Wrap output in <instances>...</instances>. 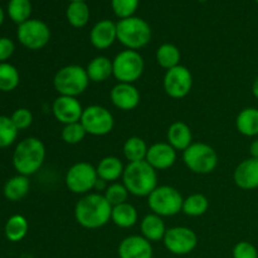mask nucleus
<instances>
[{
	"mask_svg": "<svg viewBox=\"0 0 258 258\" xmlns=\"http://www.w3.org/2000/svg\"><path fill=\"white\" fill-rule=\"evenodd\" d=\"M112 206L103 194L88 193L76 203L75 219L86 229H98L111 221Z\"/></svg>",
	"mask_w": 258,
	"mask_h": 258,
	"instance_id": "obj_1",
	"label": "nucleus"
},
{
	"mask_svg": "<svg viewBox=\"0 0 258 258\" xmlns=\"http://www.w3.org/2000/svg\"><path fill=\"white\" fill-rule=\"evenodd\" d=\"M45 160V146L38 138L20 141L13 153V166L18 174L30 176L42 168Z\"/></svg>",
	"mask_w": 258,
	"mask_h": 258,
	"instance_id": "obj_2",
	"label": "nucleus"
},
{
	"mask_svg": "<svg viewBox=\"0 0 258 258\" xmlns=\"http://www.w3.org/2000/svg\"><path fill=\"white\" fill-rule=\"evenodd\" d=\"M122 183L133 196L149 197L158 186V174L146 160L128 163L123 170Z\"/></svg>",
	"mask_w": 258,
	"mask_h": 258,
	"instance_id": "obj_3",
	"label": "nucleus"
},
{
	"mask_svg": "<svg viewBox=\"0 0 258 258\" xmlns=\"http://www.w3.org/2000/svg\"><path fill=\"white\" fill-rule=\"evenodd\" d=\"M117 40L126 49L139 50L151 40V28L146 20L139 17L120 19L117 23Z\"/></svg>",
	"mask_w": 258,
	"mask_h": 258,
	"instance_id": "obj_4",
	"label": "nucleus"
},
{
	"mask_svg": "<svg viewBox=\"0 0 258 258\" xmlns=\"http://www.w3.org/2000/svg\"><path fill=\"white\" fill-rule=\"evenodd\" d=\"M86 68L78 64H68L59 68L53 78V86L59 96L77 97L82 95L90 85Z\"/></svg>",
	"mask_w": 258,
	"mask_h": 258,
	"instance_id": "obj_5",
	"label": "nucleus"
},
{
	"mask_svg": "<svg viewBox=\"0 0 258 258\" xmlns=\"http://www.w3.org/2000/svg\"><path fill=\"white\" fill-rule=\"evenodd\" d=\"M183 202L180 191L170 185H158L148 197L150 211L160 217H173L180 213Z\"/></svg>",
	"mask_w": 258,
	"mask_h": 258,
	"instance_id": "obj_6",
	"label": "nucleus"
},
{
	"mask_svg": "<svg viewBox=\"0 0 258 258\" xmlns=\"http://www.w3.org/2000/svg\"><path fill=\"white\" fill-rule=\"evenodd\" d=\"M113 77L117 82L135 83L145 70L144 58L138 50L123 49L112 59Z\"/></svg>",
	"mask_w": 258,
	"mask_h": 258,
	"instance_id": "obj_7",
	"label": "nucleus"
},
{
	"mask_svg": "<svg viewBox=\"0 0 258 258\" xmlns=\"http://www.w3.org/2000/svg\"><path fill=\"white\" fill-rule=\"evenodd\" d=\"M183 161L186 168L196 174H209L218 165V155L206 143H193L183 151Z\"/></svg>",
	"mask_w": 258,
	"mask_h": 258,
	"instance_id": "obj_8",
	"label": "nucleus"
},
{
	"mask_svg": "<svg viewBox=\"0 0 258 258\" xmlns=\"http://www.w3.org/2000/svg\"><path fill=\"white\" fill-rule=\"evenodd\" d=\"M66 185L68 190L73 194H86L91 193V190L96 189V184L98 181L97 170L95 166L86 161H80L71 166L66 173Z\"/></svg>",
	"mask_w": 258,
	"mask_h": 258,
	"instance_id": "obj_9",
	"label": "nucleus"
},
{
	"mask_svg": "<svg viewBox=\"0 0 258 258\" xmlns=\"http://www.w3.org/2000/svg\"><path fill=\"white\" fill-rule=\"evenodd\" d=\"M17 38L27 49L39 50L49 43L50 29L43 20L29 19L18 25Z\"/></svg>",
	"mask_w": 258,
	"mask_h": 258,
	"instance_id": "obj_10",
	"label": "nucleus"
},
{
	"mask_svg": "<svg viewBox=\"0 0 258 258\" xmlns=\"http://www.w3.org/2000/svg\"><path fill=\"white\" fill-rule=\"evenodd\" d=\"M81 123L86 133L92 136H105L112 131L115 126L113 115L106 107L100 105H91L83 110Z\"/></svg>",
	"mask_w": 258,
	"mask_h": 258,
	"instance_id": "obj_11",
	"label": "nucleus"
},
{
	"mask_svg": "<svg viewBox=\"0 0 258 258\" xmlns=\"http://www.w3.org/2000/svg\"><path fill=\"white\" fill-rule=\"evenodd\" d=\"M163 242L165 248L170 253L184 256L196 249L198 244V237L196 232L188 227H171L166 229Z\"/></svg>",
	"mask_w": 258,
	"mask_h": 258,
	"instance_id": "obj_12",
	"label": "nucleus"
},
{
	"mask_svg": "<svg viewBox=\"0 0 258 258\" xmlns=\"http://www.w3.org/2000/svg\"><path fill=\"white\" fill-rule=\"evenodd\" d=\"M164 91L169 97L180 100L189 95L193 87V76L185 66H176L166 71L163 81Z\"/></svg>",
	"mask_w": 258,
	"mask_h": 258,
	"instance_id": "obj_13",
	"label": "nucleus"
},
{
	"mask_svg": "<svg viewBox=\"0 0 258 258\" xmlns=\"http://www.w3.org/2000/svg\"><path fill=\"white\" fill-rule=\"evenodd\" d=\"M83 110L85 108L82 107L77 97L70 96H58L52 105L53 116L58 122L63 123V126L81 121Z\"/></svg>",
	"mask_w": 258,
	"mask_h": 258,
	"instance_id": "obj_14",
	"label": "nucleus"
},
{
	"mask_svg": "<svg viewBox=\"0 0 258 258\" xmlns=\"http://www.w3.org/2000/svg\"><path fill=\"white\" fill-rule=\"evenodd\" d=\"M112 105L121 111L135 110L140 103V92L134 83L118 82L110 92Z\"/></svg>",
	"mask_w": 258,
	"mask_h": 258,
	"instance_id": "obj_15",
	"label": "nucleus"
},
{
	"mask_svg": "<svg viewBox=\"0 0 258 258\" xmlns=\"http://www.w3.org/2000/svg\"><path fill=\"white\" fill-rule=\"evenodd\" d=\"M146 161L158 170L170 169L176 161V150L168 143H155L149 146Z\"/></svg>",
	"mask_w": 258,
	"mask_h": 258,
	"instance_id": "obj_16",
	"label": "nucleus"
},
{
	"mask_svg": "<svg viewBox=\"0 0 258 258\" xmlns=\"http://www.w3.org/2000/svg\"><path fill=\"white\" fill-rule=\"evenodd\" d=\"M117 40V24L110 19H102L96 23L90 32V42L96 49L110 48Z\"/></svg>",
	"mask_w": 258,
	"mask_h": 258,
	"instance_id": "obj_17",
	"label": "nucleus"
},
{
	"mask_svg": "<svg viewBox=\"0 0 258 258\" xmlns=\"http://www.w3.org/2000/svg\"><path fill=\"white\" fill-rule=\"evenodd\" d=\"M118 257L120 258H153L151 242L143 236H128L118 244Z\"/></svg>",
	"mask_w": 258,
	"mask_h": 258,
	"instance_id": "obj_18",
	"label": "nucleus"
},
{
	"mask_svg": "<svg viewBox=\"0 0 258 258\" xmlns=\"http://www.w3.org/2000/svg\"><path fill=\"white\" fill-rule=\"evenodd\" d=\"M233 180L243 190H254L258 188V159L249 158L237 165Z\"/></svg>",
	"mask_w": 258,
	"mask_h": 258,
	"instance_id": "obj_19",
	"label": "nucleus"
},
{
	"mask_svg": "<svg viewBox=\"0 0 258 258\" xmlns=\"http://www.w3.org/2000/svg\"><path fill=\"white\" fill-rule=\"evenodd\" d=\"M166 140V143L170 144L176 151H184L193 144V134L185 122L176 121L169 126Z\"/></svg>",
	"mask_w": 258,
	"mask_h": 258,
	"instance_id": "obj_20",
	"label": "nucleus"
},
{
	"mask_svg": "<svg viewBox=\"0 0 258 258\" xmlns=\"http://www.w3.org/2000/svg\"><path fill=\"white\" fill-rule=\"evenodd\" d=\"M141 236L149 242L163 241L166 233V227L163 221V217L158 214L150 213L144 217L140 222Z\"/></svg>",
	"mask_w": 258,
	"mask_h": 258,
	"instance_id": "obj_21",
	"label": "nucleus"
},
{
	"mask_svg": "<svg viewBox=\"0 0 258 258\" xmlns=\"http://www.w3.org/2000/svg\"><path fill=\"white\" fill-rule=\"evenodd\" d=\"M86 72L91 82H105L111 76H113L112 60L106 55H97L88 62Z\"/></svg>",
	"mask_w": 258,
	"mask_h": 258,
	"instance_id": "obj_22",
	"label": "nucleus"
},
{
	"mask_svg": "<svg viewBox=\"0 0 258 258\" xmlns=\"http://www.w3.org/2000/svg\"><path fill=\"white\" fill-rule=\"evenodd\" d=\"M96 170L101 180L106 183H115L116 180L122 178L125 166L117 156H105L97 164Z\"/></svg>",
	"mask_w": 258,
	"mask_h": 258,
	"instance_id": "obj_23",
	"label": "nucleus"
},
{
	"mask_svg": "<svg viewBox=\"0 0 258 258\" xmlns=\"http://www.w3.org/2000/svg\"><path fill=\"white\" fill-rule=\"evenodd\" d=\"M29 189L30 181L28 179V176L17 174V175L8 179L7 183L4 184L3 193H4V197L8 201L19 202L24 197H27V194L29 193Z\"/></svg>",
	"mask_w": 258,
	"mask_h": 258,
	"instance_id": "obj_24",
	"label": "nucleus"
},
{
	"mask_svg": "<svg viewBox=\"0 0 258 258\" xmlns=\"http://www.w3.org/2000/svg\"><path fill=\"white\" fill-rule=\"evenodd\" d=\"M111 221L115 226L120 227V228H131L139 221L138 209L127 202L112 207Z\"/></svg>",
	"mask_w": 258,
	"mask_h": 258,
	"instance_id": "obj_25",
	"label": "nucleus"
},
{
	"mask_svg": "<svg viewBox=\"0 0 258 258\" xmlns=\"http://www.w3.org/2000/svg\"><path fill=\"white\" fill-rule=\"evenodd\" d=\"M236 127L239 134L247 138L258 135V108L246 107L236 118Z\"/></svg>",
	"mask_w": 258,
	"mask_h": 258,
	"instance_id": "obj_26",
	"label": "nucleus"
},
{
	"mask_svg": "<svg viewBox=\"0 0 258 258\" xmlns=\"http://www.w3.org/2000/svg\"><path fill=\"white\" fill-rule=\"evenodd\" d=\"M28 229H29V223L27 218L22 214H14L5 223L4 233L10 242H20L25 238Z\"/></svg>",
	"mask_w": 258,
	"mask_h": 258,
	"instance_id": "obj_27",
	"label": "nucleus"
},
{
	"mask_svg": "<svg viewBox=\"0 0 258 258\" xmlns=\"http://www.w3.org/2000/svg\"><path fill=\"white\" fill-rule=\"evenodd\" d=\"M148 144L139 136H131L125 141L122 146V153L128 163H138L146 159L148 154Z\"/></svg>",
	"mask_w": 258,
	"mask_h": 258,
	"instance_id": "obj_28",
	"label": "nucleus"
},
{
	"mask_svg": "<svg viewBox=\"0 0 258 258\" xmlns=\"http://www.w3.org/2000/svg\"><path fill=\"white\" fill-rule=\"evenodd\" d=\"M180 50L175 44H171V43L161 44L155 53V59L158 64L166 71L180 64Z\"/></svg>",
	"mask_w": 258,
	"mask_h": 258,
	"instance_id": "obj_29",
	"label": "nucleus"
},
{
	"mask_svg": "<svg viewBox=\"0 0 258 258\" xmlns=\"http://www.w3.org/2000/svg\"><path fill=\"white\" fill-rule=\"evenodd\" d=\"M90 7L86 2H72L66 9V18L73 28H83L90 20Z\"/></svg>",
	"mask_w": 258,
	"mask_h": 258,
	"instance_id": "obj_30",
	"label": "nucleus"
},
{
	"mask_svg": "<svg viewBox=\"0 0 258 258\" xmlns=\"http://www.w3.org/2000/svg\"><path fill=\"white\" fill-rule=\"evenodd\" d=\"M209 208V201L204 194L196 193L186 197L183 202L181 212L189 217H201L207 213Z\"/></svg>",
	"mask_w": 258,
	"mask_h": 258,
	"instance_id": "obj_31",
	"label": "nucleus"
},
{
	"mask_svg": "<svg viewBox=\"0 0 258 258\" xmlns=\"http://www.w3.org/2000/svg\"><path fill=\"white\" fill-rule=\"evenodd\" d=\"M32 9L30 0H9L7 8L9 18L18 25L30 19Z\"/></svg>",
	"mask_w": 258,
	"mask_h": 258,
	"instance_id": "obj_32",
	"label": "nucleus"
},
{
	"mask_svg": "<svg viewBox=\"0 0 258 258\" xmlns=\"http://www.w3.org/2000/svg\"><path fill=\"white\" fill-rule=\"evenodd\" d=\"M20 76L17 67L10 63H0V91L12 92L19 86Z\"/></svg>",
	"mask_w": 258,
	"mask_h": 258,
	"instance_id": "obj_33",
	"label": "nucleus"
},
{
	"mask_svg": "<svg viewBox=\"0 0 258 258\" xmlns=\"http://www.w3.org/2000/svg\"><path fill=\"white\" fill-rule=\"evenodd\" d=\"M18 130L13 123L12 118L0 115V149L9 148L18 138Z\"/></svg>",
	"mask_w": 258,
	"mask_h": 258,
	"instance_id": "obj_34",
	"label": "nucleus"
},
{
	"mask_svg": "<svg viewBox=\"0 0 258 258\" xmlns=\"http://www.w3.org/2000/svg\"><path fill=\"white\" fill-rule=\"evenodd\" d=\"M103 196H105V198L107 199V202L111 206L115 207L118 206V204L126 203L130 193H128L125 184L115 181V183H110V185H107V188L105 189V194H103Z\"/></svg>",
	"mask_w": 258,
	"mask_h": 258,
	"instance_id": "obj_35",
	"label": "nucleus"
},
{
	"mask_svg": "<svg viewBox=\"0 0 258 258\" xmlns=\"http://www.w3.org/2000/svg\"><path fill=\"white\" fill-rule=\"evenodd\" d=\"M86 135H87V133H86L85 127L82 126L81 121L64 125L62 131H60V138H62V140L66 144H70V145L80 144L86 138Z\"/></svg>",
	"mask_w": 258,
	"mask_h": 258,
	"instance_id": "obj_36",
	"label": "nucleus"
},
{
	"mask_svg": "<svg viewBox=\"0 0 258 258\" xmlns=\"http://www.w3.org/2000/svg\"><path fill=\"white\" fill-rule=\"evenodd\" d=\"M140 0H111V8L120 19L134 17L139 8Z\"/></svg>",
	"mask_w": 258,
	"mask_h": 258,
	"instance_id": "obj_37",
	"label": "nucleus"
},
{
	"mask_svg": "<svg viewBox=\"0 0 258 258\" xmlns=\"http://www.w3.org/2000/svg\"><path fill=\"white\" fill-rule=\"evenodd\" d=\"M10 118H12L13 123H14L15 127H17L18 130H25V128H28L32 125L33 113L30 112L28 108L20 107L17 108V110L12 113Z\"/></svg>",
	"mask_w": 258,
	"mask_h": 258,
	"instance_id": "obj_38",
	"label": "nucleus"
},
{
	"mask_svg": "<svg viewBox=\"0 0 258 258\" xmlns=\"http://www.w3.org/2000/svg\"><path fill=\"white\" fill-rule=\"evenodd\" d=\"M232 256L233 258H258V251L251 242L241 241L233 247Z\"/></svg>",
	"mask_w": 258,
	"mask_h": 258,
	"instance_id": "obj_39",
	"label": "nucleus"
},
{
	"mask_svg": "<svg viewBox=\"0 0 258 258\" xmlns=\"http://www.w3.org/2000/svg\"><path fill=\"white\" fill-rule=\"evenodd\" d=\"M15 44L10 38H0V63H5L14 54Z\"/></svg>",
	"mask_w": 258,
	"mask_h": 258,
	"instance_id": "obj_40",
	"label": "nucleus"
},
{
	"mask_svg": "<svg viewBox=\"0 0 258 258\" xmlns=\"http://www.w3.org/2000/svg\"><path fill=\"white\" fill-rule=\"evenodd\" d=\"M249 154H251V158L258 159V139L252 141L249 145Z\"/></svg>",
	"mask_w": 258,
	"mask_h": 258,
	"instance_id": "obj_41",
	"label": "nucleus"
},
{
	"mask_svg": "<svg viewBox=\"0 0 258 258\" xmlns=\"http://www.w3.org/2000/svg\"><path fill=\"white\" fill-rule=\"evenodd\" d=\"M252 93H253L254 97L258 100V77L254 80L253 85H252Z\"/></svg>",
	"mask_w": 258,
	"mask_h": 258,
	"instance_id": "obj_42",
	"label": "nucleus"
},
{
	"mask_svg": "<svg viewBox=\"0 0 258 258\" xmlns=\"http://www.w3.org/2000/svg\"><path fill=\"white\" fill-rule=\"evenodd\" d=\"M4 19H5V14H4V10H3V8L0 7V25L4 23Z\"/></svg>",
	"mask_w": 258,
	"mask_h": 258,
	"instance_id": "obj_43",
	"label": "nucleus"
},
{
	"mask_svg": "<svg viewBox=\"0 0 258 258\" xmlns=\"http://www.w3.org/2000/svg\"><path fill=\"white\" fill-rule=\"evenodd\" d=\"M68 2H70V3H72V2H86V0H68Z\"/></svg>",
	"mask_w": 258,
	"mask_h": 258,
	"instance_id": "obj_44",
	"label": "nucleus"
},
{
	"mask_svg": "<svg viewBox=\"0 0 258 258\" xmlns=\"http://www.w3.org/2000/svg\"><path fill=\"white\" fill-rule=\"evenodd\" d=\"M256 3H257V4H258V0H256Z\"/></svg>",
	"mask_w": 258,
	"mask_h": 258,
	"instance_id": "obj_45",
	"label": "nucleus"
}]
</instances>
